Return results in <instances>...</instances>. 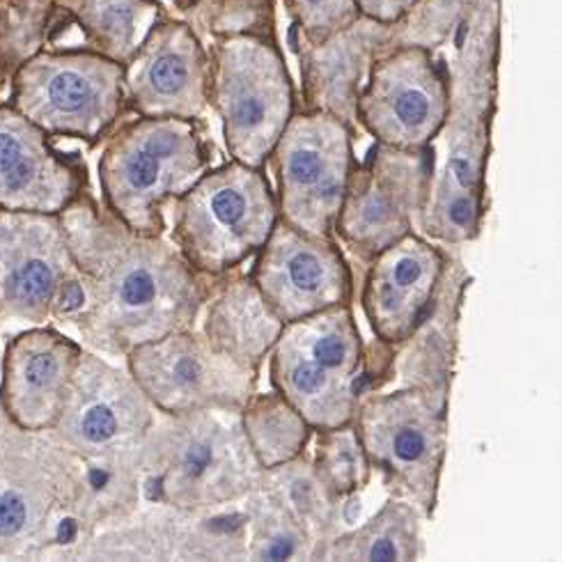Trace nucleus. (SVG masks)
<instances>
[{"mask_svg": "<svg viewBox=\"0 0 562 562\" xmlns=\"http://www.w3.org/2000/svg\"><path fill=\"white\" fill-rule=\"evenodd\" d=\"M260 490L311 535L317 549V560L328 542L351 521L347 515V505L351 501H345L328 490V484L313 467L308 452L290 459L285 464L265 469Z\"/></svg>", "mask_w": 562, "mask_h": 562, "instance_id": "obj_23", "label": "nucleus"}, {"mask_svg": "<svg viewBox=\"0 0 562 562\" xmlns=\"http://www.w3.org/2000/svg\"><path fill=\"white\" fill-rule=\"evenodd\" d=\"M81 347L56 330L23 336L10 356V402L29 429H54L81 361Z\"/></svg>", "mask_w": 562, "mask_h": 562, "instance_id": "obj_21", "label": "nucleus"}, {"mask_svg": "<svg viewBox=\"0 0 562 562\" xmlns=\"http://www.w3.org/2000/svg\"><path fill=\"white\" fill-rule=\"evenodd\" d=\"M210 106L221 117L229 159L265 168L296 113L294 86L280 50L250 35L223 40L210 60Z\"/></svg>", "mask_w": 562, "mask_h": 562, "instance_id": "obj_8", "label": "nucleus"}, {"mask_svg": "<svg viewBox=\"0 0 562 562\" xmlns=\"http://www.w3.org/2000/svg\"><path fill=\"white\" fill-rule=\"evenodd\" d=\"M170 212V241L193 271L210 280L239 271L280 221L265 168L235 159L204 172Z\"/></svg>", "mask_w": 562, "mask_h": 562, "instance_id": "obj_6", "label": "nucleus"}, {"mask_svg": "<svg viewBox=\"0 0 562 562\" xmlns=\"http://www.w3.org/2000/svg\"><path fill=\"white\" fill-rule=\"evenodd\" d=\"M450 106L448 74L429 48L397 44L381 50L356 99V124L374 143L420 149L439 138Z\"/></svg>", "mask_w": 562, "mask_h": 562, "instance_id": "obj_12", "label": "nucleus"}, {"mask_svg": "<svg viewBox=\"0 0 562 562\" xmlns=\"http://www.w3.org/2000/svg\"><path fill=\"white\" fill-rule=\"evenodd\" d=\"M124 359L145 397L166 416L239 414L260 381V372L214 349L195 328L138 345Z\"/></svg>", "mask_w": 562, "mask_h": 562, "instance_id": "obj_11", "label": "nucleus"}, {"mask_svg": "<svg viewBox=\"0 0 562 562\" xmlns=\"http://www.w3.org/2000/svg\"><path fill=\"white\" fill-rule=\"evenodd\" d=\"M450 250L416 229L366 265L361 308L379 345L402 347L431 308Z\"/></svg>", "mask_w": 562, "mask_h": 562, "instance_id": "obj_15", "label": "nucleus"}, {"mask_svg": "<svg viewBox=\"0 0 562 562\" xmlns=\"http://www.w3.org/2000/svg\"><path fill=\"white\" fill-rule=\"evenodd\" d=\"M143 498L180 509H218L260 487L237 414L157 412L140 448Z\"/></svg>", "mask_w": 562, "mask_h": 562, "instance_id": "obj_4", "label": "nucleus"}, {"mask_svg": "<svg viewBox=\"0 0 562 562\" xmlns=\"http://www.w3.org/2000/svg\"><path fill=\"white\" fill-rule=\"evenodd\" d=\"M386 23L356 19L345 31L301 56L303 111H324L340 117L356 132V99H359L372 63L389 46Z\"/></svg>", "mask_w": 562, "mask_h": 562, "instance_id": "obj_18", "label": "nucleus"}, {"mask_svg": "<svg viewBox=\"0 0 562 562\" xmlns=\"http://www.w3.org/2000/svg\"><path fill=\"white\" fill-rule=\"evenodd\" d=\"M437 168L434 145L400 149L374 143L363 164H356L334 237L363 267L376 252L414 233Z\"/></svg>", "mask_w": 562, "mask_h": 562, "instance_id": "obj_10", "label": "nucleus"}, {"mask_svg": "<svg viewBox=\"0 0 562 562\" xmlns=\"http://www.w3.org/2000/svg\"><path fill=\"white\" fill-rule=\"evenodd\" d=\"M416 0H356V5H361L368 19H374L379 23H393L397 21Z\"/></svg>", "mask_w": 562, "mask_h": 562, "instance_id": "obj_30", "label": "nucleus"}, {"mask_svg": "<svg viewBox=\"0 0 562 562\" xmlns=\"http://www.w3.org/2000/svg\"><path fill=\"white\" fill-rule=\"evenodd\" d=\"M198 120L145 117L120 130L99 161L106 212L138 235H166V212L212 168Z\"/></svg>", "mask_w": 562, "mask_h": 562, "instance_id": "obj_5", "label": "nucleus"}, {"mask_svg": "<svg viewBox=\"0 0 562 562\" xmlns=\"http://www.w3.org/2000/svg\"><path fill=\"white\" fill-rule=\"evenodd\" d=\"M356 431L391 496L412 503L425 521L439 507L450 439V408L414 389L372 391L353 418Z\"/></svg>", "mask_w": 562, "mask_h": 562, "instance_id": "obj_7", "label": "nucleus"}, {"mask_svg": "<svg viewBox=\"0 0 562 562\" xmlns=\"http://www.w3.org/2000/svg\"><path fill=\"white\" fill-rule=\"evenodd\" d=\"M496 31H475L462 44L450 74L443 122V161H437L416 227L459 248L482 235L487 218V170L496 113Z\"/></svg>", "mask_w": 562, "mask_h": 562, "instance_id": "obj_2", "label": "nucleus"}, {"mask_svg": "<svg viewBox=\"0 0 562 562\" xmlns=\"http://www.w3.org/2000/svg\"><path fill=\"white\" fill-rule=\"evenodd\" d=\"M237 416L255 462L262 471L308 452L315 429L273 389L269 393L255 391Z\"/></svg>", "mask_w": 562, "mask_h": 562, "instance_id": "obj_25", "label": "nucleus"}, {"mask_svg": "<svg viewBox=\"0 0 562 562\" xmlns=\"http://www.w3.org/2000/svg\"><path fill=\"white\" fill-rule=\"evenodd\" d=\"M200 315V334L207 342L252 372L262 370L285 328L252 283L250 273L241 271L216 280Z\"/></svg>", "mask_w": 562, "mask_h": 562, "instance_id": "obj_22", "label": "nucleus"}, {"mask_svg": "<svg viewBox=\"0 0 562 562\" xmlns=\"http://www.w3.org/2000/svg\"><path fill=\"white\" fill-rule=\"evenodd\" d=\"M246 517V560H317L305 528L260 487L241 501Z\"/></svg>", "mask_w": 562, "mask_h": 562, "instance_id": "obj_26", "label": "nucleus"}, {"mask_svg": "<svg viewBox=\"0 0 562 562\" xmlns=\"http://www.w3.org/2000/svg\"><path fill=\"white\" fill-rule=\"evenodd\" d=\"M31 521V505L21 494L0 496V535H16Z\"/></svg>", "mask_w": 562, "mask_h": 562, "instance_id": "obj_29", "label": "nucleus"}, {"mask_svg": "<svg viewBox=\"0 0 562 562\" xmlns=\"http://www.w3.org/2000/svg\"><path fill=\"white\" fill-rule=\"evenodd\" d=\"M313 441V467L328 484V490L345 501H353L368 487L374 473L356 425L347 423L340 427L315 429Z\"/></svg>", "mask_w": 562, "mask_h": 562, "instance_id": "obj_27", "label": "nucleus"}, {"mask_svg": "<svg viewBox=\"0 0 562 562\" xmlns=\"http://www.w3.org/2000/svg\"><path fill=\"white\" fill-rule=\"evenodd\" d=\"M473 276L457 252L448 255L446 271L431 308L402 347L395 349L393 374L404 389L427 395L434 404L450 408L457 372L459 326Z\"/></svg>", "mask_w": 562, "mask_h": 562, "instance_id": "obj_17", "label": "nucleus"}, {"mask_svg": "<svg viewBox=\"0 0 562 562\" xmlns=\"http://www.w3.org/2000/svg\"><path fill=\"white\" fill-rule=\"evenodd\" d=\"M308 44H319L359 19L356 0H288Z\"/></svg>", "mask_w": 562, "mask_h": 562, "instance_id": "obj_28", "label": "nucleus"}, {"mask_svg": "<svg viewBox=\"0 0 562 562\" xmlns=\"http://www.w3.org/2000/svg\"><path fill=\"white\" fill-rule=\"evenodd\" d=\"M356 132L324 111H296L267 159L280 221L330 237L356 168Z\"/></svg>", "mask_w": 562, "mask_h": 562, "instance_id": "obj_9", "label": "nucleus"}, {"mask_svg": "<svg viewBox=\"0 0 562 562\" xmlns=\"http://www.w3.org/2000/svg\"><path fill=\"white\" fill-rule=\"evenodd\" d=\"M423 517L418 509L397 496H391L379 513L366 524L338 532L319 560L353 562V560H423L425 538Z\"/></svg>", "mask_w": 562, "mask_h": 562, "instance_id": "obj_24", "label": "nucleus"}, {"mask_svg": "<svg viewBox=\"0 0 562 562\" xmlns=\"http://www.w3.org/2000/svg\"><path fill=\"white\" fill-rule=\"evenodd\" d=\"M74 273L54 311L97 351L126 356L172 330L195 328L216 280L189 267L166 235H138L81 193L60 214Z\"/></svg>", "mask_w": 562, "mask_h": 562, "instance_id": "obj_1", "label": "nucleus"}, {"mask_svg": "<svg viewBox=\"0 0 562 562\" xmlns=\"http://www.w3.org/2000/svg\"><path fill=\"white\" fill-rule=\"evenodd\" d=\"M157 408L134 376L83 353L54 429L63 446L83 462L138 454Z\"/></svg>", "mask_w": 562, "mask_h": 562, "instance_id": "obj_13", "label": "nucleus"}, {"mask_svg": "<svg viewBox=\"0 0 562 562\" xmlns=\"http://www.w3.org/2000/svg\"><path fill=\"white\" fill-rule=\"evenodd\" d=\"M395 353L372 359L353 303L285 324L269 353V381L313 429L353 423L363 397L393 379Z\"/></svg>", "mask_w": 562, "mask_h": 562, "instance_id": "obj_3", "label": "nucleus"}, {"mask_svg": "<svg viewBox=\"0 0 562 562\" xmlns=\"http://www.w3.org/2000/svg\"><path fill=\"white\" fill-rule=\"evenodd\" d=\"M88 184L86 166L40 134L0 130V202L29 214H63Z\"/></svg>", "mask_w": 562, "mask_h": 562, "instance_id": "obj_19", "label": "nucleus"}, {"mask_svg": "<svg viewBox=\"0 0 562 562\" xmlns=\"http://www.w3.org/2000/svg\"><path fill=\"white\" fill-rule=\"evenodd\" d=\"M252 258V283L283 324L353 303V271L334 235H305L278 221Z\"/></svg>", "mask_w": 562, "mask_h": 562, "instance_id": "obj_14", "label": "nucleus"}, {"mask_svg": "<svg viewBox=\"0 0 562 562\" xmlns=\"http://www.w3.org/2000/svg\"><path fill=\"white\" fill-rule=\"evenodd\" d=\"M130 90L145 117L200 120L210 109V56L184 23L168 21L138 50Z\"/></svg>", "mask_w": 562, "mask_h": 562, "instance_id": "obj_16", "label": "nucleus"}, {"mask_svg": "<svg viewBox=\"0 0 562 562\" xmlns=\"http://www.w3.org/2000/svg\"><path fill=\"white\" fill-rule=\"evenodd\" d=\"M122 109V69L83 60L50 69L40 86L37 113L50 132L99 140Z\"/></svg>", "mask_w": 562, "mask_h": 562, "instance_id": "obj_20", "label": "nucleus"}]
</instances>
